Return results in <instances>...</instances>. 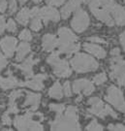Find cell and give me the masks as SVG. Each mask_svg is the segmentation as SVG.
Here are the masks:
<instances>
[{"mask_svg": "<svg viewBox=\"0 0 125 131\" xmlns=\"http://www.w3.org/2000/svg\"><path fill=\"white\" fill-rule=\"evenodd\" d=\"M77 112L78 110L74 106L68 107L64 115L57 116L54 122H51V128L53 130H81Z\"/></svg>", "mask_w": 125, "mask_h": 131, "instance_id": "obj_1", "label": "cell"}, {"mask_svg": "<svg viewBox=\"0 0 125 131\" xmlns=\"http://www.w3.org/2000/svg\"><path fill=\"white\" fill-rule=\"evenodd\" d=\"M71 65L76 72L85 73L92 72L98 69V62L93 57L85 53H77L71 59Z\"/></svg>", "mask_w": 125, "mask_h": 131, "instance_id": "obj_2", "label": "cell"}, {"mask_svg": "<svg viewBox=\"0 0 125 131\" xmlns=\"http://www.w3.org/2000/svg\"><path fill=\"white\" fill-rule=\"evenodd\" d=\"M111 79L125 86V60L121 56H112L111 59Z\"/></svg>", "mask_w": 125, "mask_h": 131, "instance_id": "obj_3", "label": "cell"}, {"mask_svg": "<svg viewBox=\"0 0 125 131\" xmlns=\"http://www.w3.org/2000/svg\"><path fill=\"white\" fill-rule=\"evenodd\" d=\"M48 62L53 68V72L56 76L61 78L69 77L72 73L70 69L69 63L64 59L59 58V52H57L55 53H52L48 57Z\"/></svg>", "mask_w": 125, "mask_h": 131, "instance_id": "obj_4", "label": "cell"}, {"mask_svg": "<svg viewBox=\"0 0 125 131\" xmlns=\"http://www.w3.org/2000/svg\"><path fill=\"white\" fill-rule=\"evenodd\" d=\"M88 104L91 106L88 109V112L90 114L95 115L101 118H105L107 116H111L113 118H117L116 112L108 105H104V103L98 97L90 98L88 100Z\"/></svg>", "mask_w": 125, "mask_h": 131, "instance_id": "obj_5", "label": "cell"}, {"mask_svg": "<svg viewBox=\"0 0 125 131\" xmlns=\"http://www.w3.org/2000/svg\"><path fill=\"white\" fill-rule=\"evenodd\" d=\"M30 16L39 18V19H43L46 23L48 20H52V21L57 23L60 19V15L58 13V11L52 7H44L42 9L34 8L30 12Z\"/></svg>", "mask_w": 125, "mask_h": 131, "instance_id": "obj_6", "label": "cell"}, {"mask_svg": "<svg viewBox=\"0 0 125 131\" xmlns=\"http://www.w3.org/2000/svg\"><path fill=\"white\" fill-rule=\"evenodd\" d=\"M72 28L77 32H83L89 25V17L83 9H77L74 18L71 21Z\"/></svg>", "mask_w": 125, "mask_h": 131, "instance_id": "obj_7", "label": "cell"}, {"mask_svg": "<svg viewBox=\"0 0 125 131\" xmlns=\"http://www.w3.org/2000/svg\"><path fill=\"white\" fill-rule=\"evenodd\" d=\"M15 126L19 130H43L44 127L37 122L31 119V114H26L24 117H17L15 118Z\"/></svg>", "mask_w": 125, "mask_h": 131, "instance_id": "obj_8", "label": "cell"}, {"mask_svg": "<svg viewBox=\"0 0 125 131\" xmlns=\"http://www.w3.org/2000/svg\"><path fill=\"white\" fill-rule=\"evenodd\" d=\"M106 100L112 106H115L116 109H119L124 104V97L122 91L115 85H111L108 89Z\"/></svg>", "mask_w": 125, "mask_h": 131, "instance_id": "obj_9", "label": "cell"}, {"mask_svg": "<svg viewBox=\"0 0 125 131\" xmlns=\"http://www.w3.org/2000/svg\"><path fill=\"white\" fill-rule=\"evenodd\" d=\"M73 90L75 93L79 94L82 91L84 95H90L95 90L93 84L86 79L76 80L73 83Z\"/></svg>", "mask_w": 125, "mask_h": 131, "instance_id": "obj_10", "label": "cell"}, {"mask_svg": "<svg viewBox=\"0 0 125 131\" xmlns=\"http://www.w3.org/2000/svg\"><path fill=\"white\" fill-rule=\"evenodd\" d=\"M58 46H65V45H69L72 43H76L78 41V38L74 33L67 27H60L58 30Z\"/></svg>", "mask_w": 125, "mask_h": 131, "instance_id": "obj_11", "label": "cell"}, {"mask_svg": "<svg viewBox=\"0 0 125 131\" xmlns=\"http://www.w3.org/2000/svg\"><path fill=\"white\" fill-rule=\"evenodd\" d=\"M90 11L92 12V14L94 15V17L98 19L99 20H101L103 23H105L107 25L109 26H112L115 24V20L111 18L109 12L105 9H100V8H92L90 9Z\"/></svg>", "mask_w": 125, "mask_h": 131, "instance_id": "obj_12", "label": "cell"}, {"mask_svg": "<svg viewBox=\"0 0 125 131\" xmlns=\"http://www.w3.org/2000/svg\"><path fill=\"white\" fill-rule=\"evenodd\" d=\"M109 12H111L112 14L116 24L125 25V10L123 7H121L120 5L115 3L111 7V9L109 10Z\"/></svg>", "mask_w": 125, "mask_h": 131, "instance_id": "obj_13", "label": "cell"}, {"mask_svg": "<svg viewBox=\"0 0 125 131\" xmlns=\"http://www.w3.org/2000/svg\"><path fill=\"white\" fill-rule=\"evenodd\" d=\"M16 44H17V40L13 37H6L3 40H1V42H0V45L3 49L5 54L9 57H11L14 53Z\"/></svg>", "mask_w": 125, "mask_h": 131, "instance_id": "obj_14", "label": "cell"}, {"mask_svg": "<svg viewBox=\"0 0 125 131\" xmlns=\"http://www.w3.org/2000/svg\"><path fill=\"white\" fill-rule=\"evenodd\" d=\"M83 48H84V50L86 52H90L91 54L95 56L98 58H104L107 56L106 51L102 47H100L98 45H95V44H92V43H84L83 44Z\"/></svg>", "mask_w": 125, "mask_h": 131, "instance_id": "obj_15", "label": "cell"}, {"mask_svg": "<svg viewBox=\"0 0 125 131\" xmlns=\"http://www.w3.org/2000/svg\"><path fill=\"white\" fill-rule=\"evenodd\" d=\"M58 46V40L52 34H46L43 38V48L47 52H51Z\"/></svg>", "mask_w": 125, "mask_h": 131, "instance_id": "obj_16", "label": "cell"}, {"mask_svg": "<svg viewBox=\"0 0 125 131\" xmlns=\"http://www.w3.org/2000/svg\"><path fill=\"white\" fill-rule=\"evenodd\" d=\"M45 79H46V75H37L34 77V79L32 81H29V82H26V83L21 84L26 85L28 88L35 89V90H41L44 88V84H42V82H43V80Z\"/></svg>", "mask_w": 125, "mask_h": 131, "instance_id": "obj_17", "label": "cell"}, {"mask_svg": "<svg viewBox=\"0 0 125 131\" xmlns=\"http://www.w3.org/2000/svg\"><path fill=\"white\" fill-rule=\"evenodd\" d=\"M79 4L77 3L75 0H70L67 4L65 5L64 7L61 10V15H62V18L63 19H67L70 17V14L72 12H74L75 10H77L79 8Z\"/></svg>", "mask_w": 125, "mask_h": 131, "instance_id": "obj_18", "label": "cell"}, {"mask_svg": "<svg viewBox=\"0 0 125 131\" xmlns=\"http://www.w3.org/2000/svg\"><path fill=\"white\" fill-rule=\"evenodd\" d=\"M79 43H72L69 45H65V46H59L58 47V52L59 53H66V54H71V53H74L77 52L79 50Z\"/></svg>", "mask_w": 125, "mask_h": 131, "instance_id": "obj_19", "label": "cell"}, {"mask_svg": "<svg viewBox=\"0 0 125 131\" xmlns=\"http://www.w3.org/2000/svg\"><path fill=\"white\" fill-rule=\"evenodd\" d=\"M40 98H41V95L40 94H35V93H27V97H26V101H25V106L30 105L32 106V110H36L38 104L40 102Z\"/></svg>", "mask_w": 125, "mask_h": 131, "instance_id": "obj_20", "label": "cell"}, {"mask_svg": "<svg viewBox=\"0 0 125 131\" xmlns=\"http://www.w3.org/2000/svg\"><path fill=\"white\" fill-rule=\"evenodd\" d=\"M49 95L55 99H60L62 97V88L60 84L58 82H56L55 84L51 86L49 90Z\"/></svg>", "mask_w": 125, "mask_h": 131, "instance_id": "obj_21", "label": "cell"}, {"mask_svg": "<svg viewBox=\"0 0 125 131\" xmlns=\"http://www.w3.org/2000/svg\"><path fill=\"white\" fill-rule=\"evenodd\" d=\"M30 51V46L27 43H22L20 44L18 48V52H17V60L20 61L23 59V57L27 54V52Z\"/></svg>", "mask_w": 125, "mask_h": 131, "instance_id": "obj_22", "label": "cell"}, {"mask_svg": "<svg viewBox=\"0 0 125 131\" xmlns=\"http://www.w3.org/2000/svg\"><path fill=\"white\" fill-rule=\"evenodd\" d=\"M18 81L13 78V77H10L9 79H3V78H0V86H2L3 89H12L14 86L18 85Z\"/></svg>", "mask_w": 125, "mask_h": 131, "instance_id": "obj_23", "label": "cell"}, {"mask_svg": "<svg viewBox=\"0 0 125 131\" xmlns=\"http://www.w3.org/2000/svg\"><path fill=\"white\" fill-rule=\"evenodd\" d=\"M34 62H35V61H33L32 57L30 56L29 58H27V59L25 60V62L23 63L22 65L19 66L23 70V72L25 73L26 77H32V69H31V68H32V65L34 64Z\"/></svg>", "mask_w": 125, "mask_h": 131, "instance_id": "obj_24", "label": "cell"}, {"mask_svg": "<svg viewBox=\"0 0 125 131\" xmlns=\"http://www.w3.org/2000/svg\"><path fill=\"white\" fill-rule=\"evenodd\" d=\"M30 17V12L28 9H22L17 16V19L20 24H27V21Z\"/></svg>", "mask_w": 125, "mask_h": 131, "instance_id": "obj_25", "label": "cell"}, {"mask_svg": "<svg viewBox=\"0 0 125 131\" xmlns=\"http://www.w3.org/2000/svg\"><path fill=\"white\" fill-rule=\"evenodd\" d=\"M50 109L51 111L55 112L57 114V116H59V115H62L63 112L65 111V106L62 104H51Z\"/></svg>", "mask_w": 125, "mask_h": 131, "instance_id": "obj_26", "label": "cell"}, {"mask_svg": "<svg viewBox=\"0 0 125 131\" xmlns=\"http://www.w3.org/2000/svg\"><path fill=\"white\" fill-rule=\"evenodd\" d=\"M106 81H107V75H106V73H104V72L96 75L94 77V79H93V82L96 84H104Z\"/></svg>", "mask_w": 125, "mask_h": 131, "instance_id": "obj_27", "label": "cell"}, {"mask_svg": "<svg viewBox=\"0 0 125 131\" xmlns=\"http://www.w3.org/2000/svg\"><path fill=\"white\" fill-rule=\"evenodd\" d=\"M103 129H104V127L101 124H99L97 121H95V119H93L86 126V130H103Z\"/></svg>", "mask_w": 125, "mask_h": 131, "instance_id": "obj_28", "label": "cell"}, {"mask_svg": "<svg viewBox=\"0 0 125 131\" xmlns=\"http://www.w3.org/2000/svg\"><path fill=\"white\" fill-rule=\"evenodd\" d=\"M42 28V24H41V20L39 18H35V19L32 20L31 23V29L35 30V31H38L40 30Z\"/></svg>", "mask_w": 125, "mask_h": 131, "instance_id": "obj_29", "label": "cell"}, {"mask_svg": "<svg viewBox=\"0 0 125 131\" xmlns=\"http://www.w3.org/2000/svg\"><path fill=\"white\" fill-rule=\"evenodd\" d=\"M19 38L23 41H29V40H31L32 37H31V33L29 32L28 30H23L19 34Z\"/></svg>", "mask_w": 125, "mask_h": 131, "instance_id": "obj_30", "label": "cell"}, {"mask_svg": "<svg viewBox=\"0 0 125 131\" xmlns=\"http://www.w3.org/2000/svg\"><path fill=\"white\" fill-rule=\"evenodd\" d=\"M63 91H64L65 96H67V97H70V96L72 95L69 82H65V83H64V85H63Z\"/></svg>", "mask_w": 125, "mask_h": 131, "instance_id": "obj_31", "label": "cell"}, {"mask_svg": "<svg viewBox=\"0 0 125 131\" xmlns=\"http://www.w3.org/2000/svg\"><path fill=\"white\" fill-rule=\"evenodd\" d=\"M65 2V0H47V3L50 6H59Z\"/></svg>", "mask_w": 125, "mask_h": 131, "instance_id": "obj_32", "label": "cell"}, {"mask_svg": "<svg viewBox=\"0 0 125 131\" xmlns=\"http://www.w3.org/2000/svg\"><path fill=\"white\" fill-rule=\"evenodd\" d=\"M108 129H110V130H125V126L122 124H116V125L111 124L108 126Z\"/></svg>", "mask_w": 125, "mask_h": 131, "instance_id": "obj_33", "label": "cell"}, {"mask_svg": "<svg viewBox=\"0 0 125 131\" xmlns=\"http://www.w3.org/2000/svg\"><path fill=\"white\" fill-rule=\"evenodd\" d=\"M7 28L11 32H15L16 31V28L17 27H16V24H15V21L13 19H9V21L7 24Z\"/></svg>", "mask_w": 125, "mask_h": 131, "instance_id": "obj_34", "label": "cell"}, {"mask_svg": "<svg viewBox=\"0 0 125 131\" xmlns=\"http://www.w3.org/2000/svg\"><path fill=\"white\" fill-rule=\"evenodd\" d=\"M88 40L89 41H91L92 43H99V44H101V43H106V41L104 40V39H102V38L100 37H97V36H92V37H89L88 38Z\"/></svg>", "mask_w": 125, "mask_h": 131, "instance_id": "obj_35", "label": "cell"}, {"mask_svg": "<svg viewBox=\"0 0 125 131\" xmlns=\"http://www.w3.org/2000/svg\"><path fill=\"white\" fill-rule=\"evenodd\" d=\"M5 29V19L3 17H0V34L4 32Z\"/></svg>", "mask_w": 125, "mask_h": 131, "instance_id": "obj_36", "label": "cell"}, {"mask_svg": "<svg viewBox=\"0 0 125 131\" xmlns=\"http://www.w3.org/2000/svg\"><path fill=\"white\" fill-rule=\"evenodd\" d=\"M2 122H3L4 124H10V123H11V118H10V117L8 116V114H5L4 116H3Z\"/></svg>", "mask_w": 125, "mask_h": 131, "instance_id": "obj_37", "label": "cell"}, {"mask_svg": "<svg viewBox=\"0 0 125 131\" xmlns=\"http://www.w3.org/2000/svg\"><path fill=\"white\" fill-rule=\"evenodd\" d=\"M10 1V11L11 12H15L17 9V4H16V1L15 0H9Z\"/></svg>", "mask_w": 125, "mask_h": 131, "instance_id": "obj_38", "label": "cell"}, {"mask_svg": "<svg viewBox=\"0 0 125 131\" xmlns=\"http://www.w3.org/2000/svg\"><path fill=\"white\" fill-rule=\"evenodd\" d=\"M111 56H120V50L118 48H115L111 52Z\"/></svg>", "mask_w": 125, "mask_h": 131, "instance_id": "obj_39", "label": "cell"}, {"mask_svg": "<svg viewBox=\"0 0 125 131\" xmlns=\"http://www.w3.org/2000/svg\"><path fill=\"white\" fill-rule=\"evenodd\" d=\"M7 8V3L6 1H1L0 3V12H4L5 10Z\"/></svg>", "mask_w": 125, "mask_h": 131, "instance_id": "obj_40", "label": "cell"}, {"mask_svg": "<svg viewBox=\"0 0 125 131\" xmlns=\"http://www.w3.org/2000/svg\"><path fill=\"white\" fill-rule=\"evenodd\" d=\"M120 43H121V45H122V47H123V49H124V51H125V31L120 35Z\"/></svg>", "mask_w": 125, "mask_h": 131, "instance_id": "obj_41", "label": "cell"}, {"mask_svg": "<svg viewBox=\"0 0 125 131\" xmlns=\"http://www.w3.org/2000/svg\"><path fill=\"white\" fill-rule=\"evenodd\" d=\"M118 110H119L120 112L125 113V102H124V104H123V105H122V106H121V107L119 108V109H118Z\"/></svg>", "mask_w": 125, "mask_h": 131, "instance_id": "obj_42", "label": "cell"}, {"mask_svg": "<svg viewBox=\"0 0 125 131\" xmlns=\"http://www.w3.org/2000/svg\"><path fill=\"white\" fill-rule=\"evenodd\" d=\"M77 3H79V5H81V3H83V2H85V3H87L88 0H75Z\"/></svg>", "mask_w": 125, "mask_h": 131, "instance_id": "obj_43", "label": "cell"}, {"mask_svg": "<svg viewBox=\"0 0 125 131\" xmlns=\"http://www.w3.org/2000/svg\"><path fill=\"white\" fill-rule=\"evenodd\" d=\"M82 98H83V96H82V95H79V97L77 98V100H76V102H79V101L82 100Z\"/></svg>", "mask_w": 125, "mask_h": 131, "instance_id": "obj_44", "label": "cell"}, {"mask_svg": "<svg viewBox=\"0 0 125 131\" xmlns=\"http://www.w3.org/2000/svg\"><path fill=\"white\" fill-rule=\"evenodd\" d=\"M19 2H20V4H24L26 2V0H19Z\"/></svg>", "mask_w": 125, "mask_h": 131, "instance_id": "obj_45", "label": "cell"}, {"mask_svg": "<svg viewBox=\"0 0 125 131\" xmlns=\"http://www.w3.org/2000/svg\"><path fill=\"white\" fill-rule=\"evenodd\" d=\"M33 1H34L35 3H39V2H41L42 0H33Z\"/></svg>", "mask_w": 125, "mask_h": 131, "instance_id": "obj_46", "label": "cell"}]
</instances>
